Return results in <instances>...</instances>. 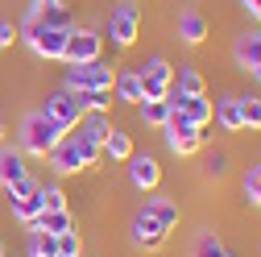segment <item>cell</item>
<instances>
[{
	"instance_id": "cell-1",
	"label": "cell",
	"mask_w": 261,
	"mask_h": 257,
	"mask_svg": "<svg viewBox=\"0 0 261 257\" xmlns=\"http://www.w3.org/2000/svg\"><path fill=\"white\" fill-rule=\"evenodd\" d=\"M100 145H91V141H83L79 133H67L50 153H46V162H50V170L54 174H79V170H91V166H100Z\"/></svg>"
},
{
	"instance_id": "cell-2",
	"label": "cell",
	"mask_w": 261,
	"mask_h": 257,
	"mask_svg": "<svg viewBox=\"0 0 261 257\" xmlns=\"http://www.w3.org/2000/svg\"><path fill=\"white\" fill-rule=\"evenodd\" d=\"M141 5L137 0H120V5L108 13V21H104V42H112L116 50H128V46H137V38H141Z\"/></svg>"
},
{
	"instance_id": "cell-3",
	"label": "cell",
	"mask_w": 261,
	"mask_h": 257,
	"mask_svg": "<svg viewBox=\"0 0 261 257\" xmlns=\"http://www.w3.org/2000/svg\"><path fill=\"white\" fill-rule=\"evenodd\" d=\"M62 137H67V133H62L46 112H29L21 120V153H29V158H46Z\"/></svg>"
},
{
	"instance_id": "cell-4",
	"label": "cell",
	"mask_w": 261,
	"mask_h": 257,
	"mask_svg": "<svg viewBox=\"0 0 261 257\" xmlns=\"http://www.w3.org/2000/svg\"><path fill=\"white\" fill-rule=\"evenodd\" d=\"M67 34H71V29H50V25H42V21H29L25 42H29V50H34L38 58L62 62V54H67Z\"/></svg>"
},
{
	"instance_id": "cell-5",
	"label": "cell",
	"mask_w": 261,
	"mask_h": 257,
	"mask_svg": "<svg viewBox=\"0 0 261 257\" xmlns=\"http://www.w3.org/2000/svg\"><path fill=\"white\" fill-rule=\"evenodd\" d=\"M95 58H104V34L100 29L75 25L67 34V54H62V62H67V67H79V62H95Z\"/></svg>"
},
{
	"instance_id": "cell-6",
	"label": "cell",
	"mask_w": 261,
	"mask_h": 257,
	"mask_svg": "<svg viewBox=\"0 0 261 257\" xmlns=\"http://www.w3.org/2000/svg\"><path fill=\"white\" fill-rule=\"evenodd\" d=\"M141 100H166L170 87H174V67L162 54H153L149 62H141Z\"/></svg>"
},
{
	"instance_id": "cell-7",
	"label": "cell",
	"mask_w": 261,
	"mask_h": 257,
	"mask_svg": "<svg viewBox=\"0 0 261 257\" xmlns=\"http://www.w3.org/2000/svg\"><path fill=\"white\" fill-rule=\"evenodd\" d=\"M62 133H75V124L83 120V104H79V95L71 91V87H58V91H50L46 95V108H42Z\"/></svg>"
},
{
	"instance_id": "cell-8",
	"label": "cell",
	"mask_w": 261,
	"mask_h": 257,
	"mask_svg": "<svg viewBox=\"0 0 261 257\" xmlns=\"http://www.w3.org/2000/svg\"><path fill=\"white\" fill-rule=\"evenodd\" d=\"M112 79H116V71L108 67L104 58L67 67V87H71V91H100V87H112Z\"/></svg>"
},
{
	"instance_id": "cell-9",
	"label": "cell",
	"mask_w": 261,
	"mask_h": 257,
	"mask_svg": "<svg viewBox=\"0 0 261 257\" xmlns=\"http://www.w3.org/2000/svg\"><path fill=\"white\" fill-rule=\"evenodd\" d=\"M166 145H170V153H178V158H191V153H199V145H203V128H195L191 120H182L178 112H170V120H166Z\"/></svg>"
},
{
	"instance_id": "cell-10",
	"label": "cell",
	"mask_w": 261,
	"mask_h": 257,
	"mask_svg": "<svg viewBox=\"0 0 261 257\" xmlns=\"http://www.w3.org/2000/svg\"><path fill=\"white\" fill-rule=\"evenodd\" d=\"M166 100H170V108H174L182 120H191L195 128H207V124H212V116H216V108H212L207 95H178V91L170 87Z\"/></svg>"
},
{
	"instance_id": "cell-11",
	"label": "cell",
	"mask_w": 261,
	"mask_h": 257,
	"mask_svg": "<svg viewBox=\"0 0 261 257\" xmlns=\"http://www.w3.org/2000/svg\"><path fill=\"white\" fill-rule=\"evenodd\" d=\"M128 233H133V245L145 249V253H158L162 245L170 241V233L162 228V224H158L149 212H137V216H133V228H128Z\"/></svg>"
},
{
	"instance_id": "cell-12",
	"label": "cell",
	"mask_w": 261,
	"mask_h": 257,
	"mask_svg": "<svg viewBox=\"0 0 261 257\" xmlns=\"http://www.w3.org/2000/svg\"><path fill=\"white\" fill-rule=\"evenodd\" d=\"M128 183H133L137 191H158L162 183V166L153 153H133L128 158Z\"/></svg>"
},
{
	"instance_id": "cell-13",
	"label": "cell",
	"mask_w": 261,
	"mask_h": 257,
	"mask_svg": "<svg viewBox=\"0 0 261 257\" xmlns=\"http://www.w3.org/2000/svg\"><path fill=\"white\" fill-rule=\"evenodd\" d=\"M141 212H149L166 233H174L178 228V220H182V208H178V199L174 195H158V191H149V199H145V208Z\"/></svg>"
},
{
	"instance_id": "cell-14",
	"label": "cell",
	"mask_w": 261,
	"mask_h": 257,
	"mask_svg": "<svg viewBox=\"0 0 261 257\" xmlns=\"http://www.w3.org/2000/svg\"><path fill=\"white\" fill-rule=\"evenodd\" d=\"M207 34H212V25H207V17L199 9H182L178 13V42L182 46H203Z\"/></svg>"
},
{
	"instance_id": "cell-15",
	"label": "cell",
	"mask_w": 261,
	"mask_h": 257,
	"mask_svg": "<svg viewBox=\"0 0 261 257\" xmlns=\"http://www.w3.org/2000/svg\"><path fill=\"white\" fill-rule=\"evenodd\" d=\"M237 62H241V71H249L261 83V29H253L237 42Z\"/></svg>"
},
{
	"instance_id": "cell-16",
	"label": "cell",
	"mask_w": 261,
	"mask_h": 257,
	"mask_svg": "<svg viewBox=\"0 0 261 257\" xmlns=\"http://www.w3.org/2000/svg\"><path fill=\"white\" fill-rule=\"evenodd\" d=\"M75 133L91 145H104V137L112 133V112H83V120L75 124Z\"/></svg>"
},
{
	"instance_id": "cell-17",
	"label": "cell",
	"mask_w": 261,
	"mask_h": 257,
	"mask_svg": "<svg viewBox=\"0 0 261 257\" xmlns=\"http://www.w3.org/2000/svg\"><path fill=\"white\" fill-rule=\"evenodd\" d=\"M29 166H25V153L13 149V145H0V187H13L17 178H25Z\"/></svg>"
},
{
	"instance_id": "cell-18",
	"label": "cell",
	"mask_w": 261,
	"mask_h": 257,
	"mask_svg": "<svg viewBox=\"0 0 261 257\" xmlns=\"http://www.w3.org/2000/svg\"><path fill=\"white\" fill-rule=\"evenodd\" d=\"M112 95H116V104H141V75L137 71H116L112 79Z\"/></svg>"
},
{
	"instance_id": "cell-19",
	"label": "cell",
	"mask_w": 261,
	"mask_h": 257,
	"mask_svg": "<svg viewBox=\"0 0 261 257\" xmlns=\"http://www.w3.org/2000/svg\"><path fill=\"white\" fill-rule=\"evenodd\" d=\"M100 153H104V158H112V162H128V158L137 153V149H133V133H124V128H116V124H112V133L104 137Z\"/></svg>"
},
{
	"instance_id": "cell-20",
	"label": "cell",
	"mask_w": 261,
	"mask_h": 257,
	"mask_svg": "<svg viewBox=\"0 0 261 257\" xmlns=\"http://www.w3.org/2000/svg\"><path fill=\"white\" fill-rule=\"evenodd\" d=\"M174 91L178 95H207V79H203V71L199 67H178V75H174Z\"/></svg>"
},
{
	"instance_id": "cell-21",
	"label": "cell",
	"mask_w": 261,
	"mask_h": 257,
	"mask_svg": "<svg viewBox=\"0 0 261 257\" xmlns=\"http://www.w3.org/2000/svg\"><path fill=\"white\" fill-rule=\"evenodd\" d=\"M220 128H228V133H245V124H241V104H237V95H224V100L216 104V116H212Z\"/></svg>"
},
{
	"instance_id": "cell-22",
	"label": "cell",
	"mask_w": 261,
	"mask_h": 257,
	"mask_svg": "<svg viewBox=\"0 0 261 257\" xmlns=\"http://www.w3.org/2000/svg\"><path fill=\"white\" fill-rule=\"evenodd\" d=\"M170 100H141L137 104V116H141V124H149V128H166V120H170Z\"/></svg>"
},
{
	"instance_id": "cell-23",
	"label": "cell",
	"mask_w": 261,
	"mask_h": 257,
	"mask_svg": "<svg viewBox=\"0 0 261 257\" xmlns=\"http://www.w3.org/2000/svg\"><path fill=\"white\" fill-rule=\"evenodd\" d=\"M9 208H13V216L25 224V228H29V224H38V216L46 212L42 208V187L34 191V195H25V199H9Z\"/></svg>"
},
{
	"instance_id": "cell-24",
	"label": "cell",
	"mask_w": 261,
	"mask_h": 257,
	"mask_svg": "<svg viewBox=\"0 0 261 257\" xmlns=\"http://www.w3.org/2000/svg\"><path fill=\"white\" fill-rule=\"evenodd\" d=\"M29 257H58V237L29 224Z\"/></svg>"
},
{
	"instance_id": "cell-25",
	"label": "cell",
	"mask_w": 261,
	"mask_h": 257,
	"mask_svg": "<svg viewBox=\"0 0 261 257\" xmlns=\"http://www.w3.org/2000/svg\"><path fill=\"white\" fill-rule=\"evenodd\" d=\"M195 257H237V253L220 241V233L203 228V233H199V241H195Z\"/></svg>"
},
{
	"instance_id": "cell-26",
	"label": "cell",
	"mask_w": 261,
	"mask_h": 257,
	"mask_svg": "<svg viewBox=\"0 0 261 257\" xmlns=\"http://www.w3.org/2000/svg\"><path fill=\"white\" fill-rule=\"evenodd\" d=\"M245 133H261V95H237Z\"/></svg>"
},
{
	"instance_id": "cell-27",
	"label": "cell",
	"mask_w": 261,
	"mask_h": 257,
	"mask_svg": "<svg viewBox=\"0 0 261 257\" xmlns=\"http://www.w3.org/2000/svg\"><path fill=\"white\" fill-rule=\"evenodd\" d=\"M75 95H79L83 112H112V104H116L112 87H100V91H75Z\"/></svg>"
},
{
	"instance_id": "cell-28",
	"label": "cell",
	"mask_w": 261,
	"mask_h": 257,
	"mask_svg": "<svg viewBox=\"0 0 261 257\" xmlns=\"http://www.w3.org/2000/svg\"><path fill=\"white\" fill-rule=\"evenodd\" d=\"M38 228L62 237V233H71V228H75V216H71V208H67V212H42V216H38Z\"/></svg>"
},
{
	"instance_id": "cell-29",
	"label": "cell",
	"mask_w": 261,
	"mask_h": 257,
	"mask_svg": "<svg viewBox=\"0 0 261 257\" xmlns=\"http://www.w3.org/2000/svg\"><path fill=\"white\" fill-rule=\"evenodd\" d=\"M241 191H245V199H249L253 208H261V162L245 170V183H241Z\"/></svg>"
},
{
	"instance_id": "cell-30",
	"label": "cell",
	"mask_w": 261,
	"mask_h": 257,
	"mask_svg": "<svg viewBox=\"0 0 261 257\" xmlns=\"http://www.w3.org/2000/svg\"><path fill=\"white\" fill-rule=\"evenodd\" d=\"M42 208L46 212H67V191H62V187H42Z\"/></svg>"
},
{
	"instance_id": "cell-31",
	"label": "cell",
	"mask_w": 261,
	"mask_h": 257,
	"mask_svg": "<svg viewBox=\"0 0 261 257\" xmlns=\"http://www.w3.org/2000/svg\"><path fill=\"white\" fill-rule=\"evenodd\" d=\"M75 253H83V237L71 228V233L58 237V257H75Z\"/></svg>"
},
{
	"instance_id": "cell-32",
	"label": "cell",
	"mask_w": 261,
	"mask_h": 257,
	"mask_svg": "<svg viewBox=\"0 0 261 257\" xmlns=\"http://www.w3.org/2000/svg\"><path fill=\"white\" fill-rule=\"evenodd\" d=\"M34 191H38V183L25 174V178H17L13 187H5V199H25V195H34Z\"/></svg>"
},
{
	"instance_id": "cell-33",
	"label": "cell",
	"mask_w": 261,
	"mask_h": 257,
	"mask_svg": "<svg viewBox=\"0 0 261 257\" xmlns=\"http://www.w3.org/2000/svg\"><path fill=\"white\" fill-rule=\"evenodd\" d=\"M224 170H228V153L224 149H212L207 153V174L212 178H224Z\"/></svg>"
},
{
	"instance_id": "cell-34",
	"label": "cell",
	"mask_w": 261,
	"mask_h": 257,
	"mask_svg": "<svg viewBox=\"0 0 261 257\" xmlns=\"http://www.w3.org/2000/svg\"><path fill=\"white\" fill-rule=\"evenodd\" d=\"M17 34H21V29H17V25L9 21V17H0V50H13Z\"/></svg>"
},
{
	"instance_id": "cell-35",
	"label": "cell",
	"mask_w": 261,
	"mask_h": 257,
	"mask_svg": "<svg viewBox=\"0 0 261 257\" xmlns=\"http://www.w3.org/2000/svg\"><path fill=\"white\" fill-rule=\"evenodd\" d=\"M241 9H245V13H249L257 25H261V0H241Z\"/></svg>"
},
{
	"instance_id": "cell-36",
	"label": "cell",
	"mask_w": 261,
	"mask_h": 257,
	"mask_svg": "<svg viewBox=\"0 0 261 257\" xmlns=\"http://www.w3.org/2000/svg\"><path fill=\"white\" fill-rule=\"evenodd\" d=\"M0 137H5V120H0Z\"/></svg>"
},
{
	"instance_id": "cell-37",
	"label": "cell",
	"mask_w": 261,
	"mask_h": 257,
	"mask_svg": "<svg viewBox=\"0 0 261 257\" xmlns=\"http://www.w3.org/2000/svg\"><path fill=\"white\" fill-rule=\"evenodd\" d=\"M34 5H50V0H34Z\"/></svg>"
},
{
	"instance_id": "cell-38",
	"label": "cell",
	"mask_w": 261,
	"mask_h": 257,
	"mask_svg": "<svg viewBox=\"0 0 261 257\" xmlns=\"http://www.w3.org/2000/svg\"><path fill=\"white\" fill-rule=\"evenodd\" d=\"M0 257H9V253H5V245H0Z\"/></svg>"
},
{
	"instance_id": "cell-39",
	"label": "cell",
	"mask_w": 261,
	"mask_h": 257,
	"mask_svg": "<svg viewBox=\"0 0 261 257\" xmlns=\"http://www.w3.org/2000/svg\"><path fill=\"white\" fill-rule=\"evenodd\" d=\"M75 257H83V253H75Z\"/></svg>"
}]
</instances>
